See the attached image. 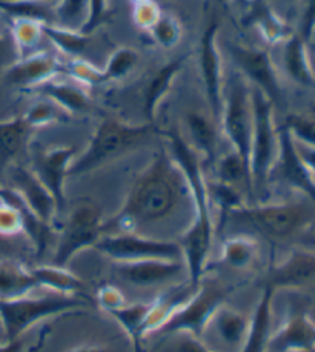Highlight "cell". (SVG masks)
Instances as JSON below:
<instances>
[{
  "label": "cell",
  "mask_w": 315,
  "mask_h": 352,
  "mask_svg": "<svg viewBox=\"0 0 315 352\" xmlns=\"http://www.w3.org/2000/svg\"><path fill=\"white\" fill-rule=\"evenodd\" d=\"M185 194H189L185 175L168 149L160 148L131 186L120 211L103 223V232L108 228L133 231L142 225L165 220Z\"/></svg>",
  "instance_id": "obj_1"
},
{
  "label": "cell",
  "mask_w": 315,
  "mask_h": 352,
  "mask_svg": "<svg viewBox=\"0 0 315 352\" xmlns=\"http://www.w3.org/2000/svg\"><path fill=\"white\" fill-rule=\"evenodd\" d=\"M166 137L169 153L185 175L189 197L194 206V219L183 234L180 246L185 257L186 282L197 289L202 283V276L205 272L214 240L213 205L208 194V180L203 174L199 154L189 146V143L175 129L168 131Z\"/></svg>",
  "instance_id": "obj_2"
},
{
  "label": "cell",
  "mask_w": 315,
  "mask_h": 352,
  "mask_svg": "<svg viewBox=\"0 0 315 352\" xmlns=\"http://www.w3.org/2000/svg\"><path fill=\"white\" fill-rule=\"evenodd\" d=\"M155 129V123L146 122L133 125L114 117H105L91 135L85 151L77 154L71 163L68 177L93 173L94 169L133 151L149 139Z\"/></svg>",
  "instance_id": "obj_3"
},
{
  "label": "cell",
  "mask_w": 315,
  "mask_h": 352,
  "mask_svg": "<svg viewBox=\"0 0 315 352\" xmlns=\"http://www.w3.org/2000/svg\"><path fill=\"white\" fill-rule=\"evenodd\" d=\"M252 137H251V184L252 192L261 191L269 184L272 166L279 154V126L274 119V103L251 87Z\"/></svg>",
  "instance_id": "obj_4"
},
{
  "label": "cell",
  "mask_w": 315,
  "mask_h": 352,
  "mask_svg": "<svg viewBox=\"0 0 315 352\" xmlns=\"http://www.w3.org/2000/svg\"><path fill=\"white\" fill-rule=\"evenodd\" d=\"M85 306L83 300L74 296L30 297L0 300V326L8 342L21 338L26 331L45 318L65 314Z\"/></svg>",
  "instance_id": "obj_5"
},
{
  "label": "cell",
  "mask_w": 315,
  "mask_h": 352,
  "mask_svg": "<svg viewBox=\"0 0 315 352\" xmlns=\"http://www.w3.org/2000/svg\"><path fill=\"white\" fill-rule=\"evenodd\" d=\"M252 228L266 239H290L309 225L311 212L303 204H257L243 205L228 216Z\"/></svg>",
  "instance_id": "obj_6"
},
{
  "label": "cell",
  "mask_w": 315,
  "mask_h": 352,
  "mask_svg": "<svg viewBox=\"0 0 315 352\" xmlns=\"http://www.w3.org/2000/svg\"><path fill=\"white\" fill-rule=\"evenodd\" d=\"M219 125L231 143L232 151L240 155V159L245 162L249 173H251V168H249L252 137L251 87L240 73H235L232 79L229 80Z\"/></svg>",
  "instance_id": "obj_7"
},
{
  "label": "cell",
  "mask_w": 315,
  "mask_h": 352,
  "mask_svg": "<svg viewBox=\"0 0 315 352\" xmlns=\"http://www.w3.org/2000/svg\"><path fill=\"white\" fill-rule=\"evenodd\" d=\"M103 223L98 206L88 200L80 201L69 214L67 223L58 234L51 265L67 268L78 252L94 248L105 236Z\"/></svg>",
  "instance_id": "obj_8"
},
{
  "label": "cell",
  "mask_w": 315,
  "mask_h": 352,
  "mask_svg": "<svg viewBox=\"0 0 315 352\" xmlns=\"http://www.w3.org/2000/svg\"><path fill=\"white\" fill-rule=\"evenodd\" d=\"M228 291L219 283H203L202 280L191 298L177 309L155 334H189L200 338L215 309L225 303Z\"/></svg>",
  "instance_id": "obj_9"
},
{
  "label": "cell",
  "mask_w": 315,
  "mask_h": 352,
  "mask_svg": "<svg viewBox=\"0 0 315 352\" xmlns=\"http://www.w3.org/2000/svg\"><path fill=\"white\" fill-rule=\"evenodd\" d=\"M94 250L117 263L139 262V260H180L182 246L177 242L143 237L133 231L109 234L98 240Z\"/></svg>",
  "instance_id": "obj_10"
},
{
  "label": "cell",
  "mask_w": 315,
  "mask_h": 352,
  "mask_svg": "<svg viewBox=\"0 0 315 352\" xmlns=\"http://www.w3.org/2000/svg\"><path fill=\"white\" fill-rule=\"evenodd\" d=\"M220 21L213 14L203 30L199 42V71L208 100L211 117L215 123L220 122L223 100H225V79H223V60L217 45Z\"/></svg>",
  "instance_id": "obj_11"
},
{
  "label": "cell",
  "mask_w": 315,
  "mask_h": 352,
  "mask_svg": "<svg viewBox=\"0 0 315 352\" xmlns=\"http://www.w3.org/2000/svg\"><path fill=\"white\" fill-rule=\"evenodd\" d=\"M228 50L234 63L239 67L240 74L245 80L252 83V88L261 91L274 105L283 103L285 97L277 68L268 50L241 43H228Z\"/></svg>",
  "instance_id": "obj_12"
},
{
  "label": "cell",
  "mask_w": 315,
  "mask_h": 352,
  "mask_svg": "<svg viewBox=\"0 0 315 352\" xmlns=\"http://www.w3.org/2000/svg\"><path fill=\"white\" fill-rule=\"evenodd\" d=\"M248 328L249 317L223 303L209 318L200 338L214 352H240L246 340Z\"/></svg>",
  "instance_id": "obj_13"
},
{
  "label": "cell",
  "mask_w": 315,
  "mask_h": 352,
  "mask_svg": "<svg viewBox=\"0 0 315 352\" xmlns=\"http://www.w3.org/2000/svg\"><path fill=\"white\" fill-rule=\"evenodd\" d=\"M271 180L303 192L315 201V182L300 159L294 137L285 125L279 126V154L269 175V182Z\"/></svg>",
  "instance_id": "obj_14"
},
{
  "label": "cell",
  "mask_w": 315,
  "mask_h": 352,
  "mask_svg": "<svg viewBox=\"0 0 315 352\" xmlns=\"http://www.w3.org/2000/svg\"><path fill=\"white\" fill-rule=\"evenodd\" d=\"M77 155L74 146H57L37 151L32 155V173L37 179L48 188L52 194L58 214L67 206V197H65V182L68 179V171L71 163Z\"/></svg>",
  "instance_id": "obj_15"
},
{
  "label": "cell",
  "mask_w": 315,
  "mask_h": 352,
  "mask_svg": "<svg viewBox=\"0 0 315 352\" xmlns=\"http://www.w3.org/2000/svg\"><path fill=\"white\" fill-rule=\"evenodd\" d=\"M315 280V251L292 250L281 262L272 265L266 274L265 286L275 292L297 289Z\"/></svg>",
  "instance_id": "obj_16"
},
{
  "label": "cell",
  "mask_w": 315,
  "mask_h": 352,
  "mask_svg": "<svg viewBox=\"0 0 315 352\" xmlns=\"http://www.w3.org/2000/svg\"><path fill=\"white\" fill-rule=\"evenodd\" d=\"M63 73V65L47 51H36L30 56L17 58L5 71V80L14 87L31 91Z\"/></svg>",
  "instance_id": "obj_17"
},
{
  "label": "cell",
  "mask_w": 315,
  "mask_h": 352,
  "mask_svg": "<svg viewBox=\"0 0 315 352\" xmlns=\"http://www.w3.org/2000/svg\"><path fill=\"white\" fill-rule=\"evenodd\" d=\"M11 180L12 188L22 195V199L31 208V211L47 225H54V220L58 214L57 204L52 194L48 191V188L32 173V169L12 166Z\"/></svg>",
  "instance_id": "obj_18"
},
{
  "label": "cell",
  "mask_w": 315,
  "mask_h": 352,
  "mask_svg": "<svg viewBox=\"0 0 315 352\" xmlns=\"http://www.w3.org/2000/svg\"><path fill=\"white\" fill-rule=\"evenodd\" d=\"M315 352V322L305 311H295L272 332L268 352Z\"/></svg>",
  "instance_id": "obj_19"
},
{
  "label": "cell",
  "mask_w": 315,
  "mask_h": 352,
  "mask_svg": "<svg viewBox=\"0 0 315 352\" xmlns=\"http://www.w3.org/2000/svg\"><path fill=\"white\" fill-rule=\"evenodd\" d=\"M241 23L246 28H254L268 45L286 42L294 31L283 17L272 10L268 0H248Z\"/></svg>",
  "instance_id": "obj_20"
},
{
  "label": "cell",
  "mask_w": 315,
  "mask_h": 352,
  "mask_svg": "<svg viewBox=\"0 0 315 352\" xmlns=\"http://www.w3.org/2000/svg\"><path fill=\"white\" fill-rule=\"evenodd\" d=\"M183 268L185 266L180 260H139V262L119 263L116 272L129 285L148 288L175 278L182 274Z\"/></svg>",
  "instance_id": "obj_21"
},
{
  "label": "cell",
  "mask_w": 315,
  "mask_h": 352,
  "mask_svg": "<svg viewBox=\"0 0 315 352\" xmlns=\"http://www.w3.org/2000/svg\"><path fill=\"white\" fill-rule=\"evenodd\" d=\"M0 200H3L6 204L16 208L19 216L22 219L25 236L28 237L30 242L32 243L36 256L42 257L45 251H47L52 245V242H54V228L39 219L36 214L31 211V208L25 204L22 195L19 194L14 188L0 186Z\"/></svg>",
  "instance_id": "obj_22"
},
{
  "label": "cell",
  "mask_w": 315,
  "mask_h": 352,
  "mask_svg": "<svg viewBox=\"0 0 315 352\" xmlns=\"http://www.w3.org/2000/svg\"><path fill=\"white\" fill-rule=\"evenodd\" d=\"M191 57V53L175 57L173 60L163 65L153 76V79L148 82V87L143 94V113H145L146 122L154 123L155 117L159 114L162 103L165 102L168 94L173 89V85L177 79V76L182 73L185 68L188 58Z\"/></svg>",
  "instance_id": "obj_23"
},
{
  "label": "cell",
  "mask_w": 315,
  "mask_h": 352,
  "mask_svg": "<svg viewBox=\"0 0 315 352\" xmlns=\"http://www.w3.org/2000/svg\"><path fill=\"white\" fill-rule=\"evenodd\" d=\"M275 291L265 286L257 306L249 317V328L245 344L240 352H268L272 336V302Z\"/></svg>",
  "instance_id": "obj_24"
},
{
  "label": "cell",
  "mask_w": 315,
  "mask_h": 352,
  "mask_svg": "<svg viewBox=\"0 0 315 352\" xmlns=\"http://www.w3.org/2000/svg\"><path fill=\"white\" fill-rule=\"evenodd\" d=\"M28 93L42 96L57 107H61L65 113L69 116L77 113H85L91 107V97L88 94L87 88L77 82H61L56 79H51L45 82L39 87L32 88Z\"/></svg>",
  "instance_id": "obj_25"
},
{
  "label": "cell",
  "mask_w": 315,
  "mask_h": 352,
  "mask_svg": "<svg viewBox=\"0 0 315 352\" xmlns=\"http://www.w3.org/2000/svg\"><path fill=\"white\" fill-rule=\"evenodd\" d=\"M186 128L188 134L191 137V146L194 151L202 155L203 160L213 163L217 160V148H219V133L217 123L213 117H208L200 111H191L186 114Z\"/></svg>",
  "instance_id": "obj_26"
},
{
  "label": "cell",
  "mask_w": 315,
  "mask_h": 352,
  "mask_svg": "<svg viewBox=\"0 0 315 352\" xmlns=\"http://www.w3.org/2000/svg\"><path fill=\"white\" fill-rule=\"evenodd\" d=\"M39 286L32 270L16 260H0V300L30 296Z\"/></svg>",
  "instance_id": "obj_27"
},
{
  "label": "cell",
  "mask_w": 315,
  "mask_h": 352,
  "mask_svg": "<svg viewBox=\"0 0 315 352\" xmlns=\"http://www.w3.org/2000/svg\"><path fill=\"white\" fill-rule=\"evenodd\" d=\"M307 45L297 32L287 38L285 42L283 50V65L286 74L295 83L301 87H314L315 85V73L309 58Z\"/></svg>",
  "instance_id": "obj_28"
},
{
  "label": "cell",
  "mask_w": 315,
  "mask_h": 352,
  "mask_svg": "<svg viewBox=\"0 0 315 352\" xmlns=\"http://www.w3.org/2000/svg\"><path fill=\"white\" fill-rule=\"evenodd\" d=\"M34 131L23 116L0 120V168L12 163L28 145L30 135Z\"/></svg>",
  "instance_id": "obj_29"
},
{
  "label": "cell",
  "mask_w": 315,
  "mask_h": 352,
  "mask_svg": "<svg viewBox=\"0 0 315 352\" xmlns=\"http://www.w3.org/2000/svg\"><path fill=\"white\" fill-rule=\"evenodd\" d=\"M151 311V303H123L114 309H109L108 314L120 324L124 334L133 343L134 352H143L142 343L146 337V322Z\"/></svg>",
  "instance_id": "obj_30"
},
{
  "label": "cell",
  "mask_w": 315,
  "mask_h": 352,
  "mask_svg": "<svg viewBox=\"0 0 315 352\" xmlns=\"http://www.w3.org/2000/svg\"><path fill=\"white\" fill-rule=\"evenodd\" d=\"M0 12L11 21H36L43 25L56 23V5L37 0H0Z\"/></svg>",
  "instance_id": "obj_31"
},
{
  "label": "cell",
  "mask_w": 315,
  "mask_h": 352,
  "mask_svg": "<svg viewBox=\"0 0 315 352\" xmlns=\"http://www.w3.org/2000/svg\"><path fill=\"white\" fill-rule=\"evenodd\" d=\"M32 274L36 276L41 288H47L56 294L76 296L85 289L82 280L62 266H39L32 270Z\"/></svg>",
  "instance_id": "obj_32"
},
{
  "label": "cell",
  "mask_w": 315,
  "mask_h": 352,
  "mask_svg": "<svg viewBox=\"0 0 315 352\" xmlns=\"http://www.w3.org/2000/svg\"><path fill=\"white\" fill-rule=\"evenodd\" d=\"M259 256V245L252 237L234 236L221 245V262L229 268L245 270Z\"/></svg>",
  "instance_id": "obj_33"
},
{
  "label": "cell",
  "mask_w": 315,
  "mask_h": 352,
  "mask_svg": "<svg viewBox=\"0 0 315 352\" xmlns=\"http://www.w3.org/2000/svg\"><path fill=\"white\" fill-rule=\"evenodd\" d=\"M43 36L48 37L61 53L69 56L71 58L80 56L89 41V37L82 34L78 30L65 28L56 23L43 25Z\"/></svg>",
  "instance_id": "obj_34"
},
{
  "label": "cell",
  "mask_w": 315,
  "mask_h": 352,
  "mask_svg": "<svg viewBox=\"0 0 315 352\" xmlns=\"http://www.w3.org/2000/svg\"><path fill=\"white\" fill-rule=\"evenodd\" d=\"M11 36L14 41L19 58L36 53L43 37V23L36 21H11Z\"/></svg>",
  "instance_id": "obj_35"
},
{
  "label": "cell",
  "mask_w": 315,
  "mask_h": 352,
  "mask_svg": "<svg viewBox=\"0 0 315 352\" xmlns=\"http://www.w3.org/2000/svg\"><path fill=\"white\" fill-rule=\"evenodd\" d=\"M217 180L235 188L243 184L248 188V191L252 194L251 173H249L245 162L240 159V155L235 151L228 153L223 157L217 159Z\"/></svg>",
  "instance_id": "obj_36"
},
{
  "label": "cell",
  "mask_w": 315,
  "mask_h": 352,
  "mask_svg": "<svg viewBox=\"0 0 315 352\" xmlns=\"http://www.w3.org/2000/svg\"><path fill=\"white\" fill-rule=\"evenodd\" d=\"M151 38L159 45L160 48H174L177 43L182 41L183 27L179 19L169 12H163L159 19L153 23V27L148 30Z\"/></svg>",
  "instance_id": "obj_37"
},
{
  "label": "cell",
  "mask_w": 315,
  "mask_h": 352,
  "mask_svg": "<svg viewBox=\"0 0 315 352\" xmlns=\"http://www.w3.org/2000/svg\"><path fill=\"white\" fill-rule=\"evenodd\" d=\"M208 194L211 205H217L221 212V219L225 220L229 214L237 208L246 205L245 199L240 194L239 188L223 184V182H208Z\"/></svg>",
  "instance_id": "obj_38"
},
{
  "label": "cell",
  "mask_w": 315,
  "mask_h": 352,
  "mask_svg": "<svg viewBox=\"0 0 315 352\" xmlns=\"http://www.w3.org/2000/svg\"><path fill=\"white\" fill-rule=\"evenodd\" d=\"M139 63V53L134 48L120 47L109 56L107 65L102 69L105 82L124 79Z\"/></svg>",
  "instance_id": "obj_39"
},
{
  "label": "cell",
  "mask_w": 315,
  "mask_h": 352,
  "mask_svg": "<svg viewBox=\"0 0 315 352\" xmlns=\"http://www.w3.org/2000/svg\"><path fill=\"white\" fill-rule=\"evenodd\" d=\"M23 117L25 120L28 122V125L36 131V129L42 126L68 122L71 116L68 113H65V111L61 107H57L56 103H52L50 100H43V102L34 103V105L26 111Z\"/></svg>",
  "instance_id": "obj_40"
},
{
  "label": "cell",
  "mask_w": 315,
  "mask_h": 352,
  "mask_svg": "<svg viewBox=\"0 0 315 352\" xmlns=\"http://www.w3.org/2000/svg\"><path fill=\"white\" fill-rule=\"evenodd\" d=\"M89 0H58L56 3V25L65 28L78 30L88 12Z\"/></svg>",
  "instance_id": "obj_41"
},
{
  "label": "cell",
  "mask_w": 315,
  "mask_h": 352,
  "mask_svg": "<svg viewBox=\"0 0 315 352\" xmlns=\"http://www.w3.org/2000/svg\"><path fill=\"white\" fill-rule=\"evenodd\" d=\"M63 74L71 76L83 87H93V85L105 82L102 69H97L93 63L78 57L71 58L67 65H63Z\"/></svg>",
  "instance_id": "obj_42"
},
{
  "label": "cell",
  "mask_w": 315,
  "mask_h": 352,
  "mask_svg": "<svg viewBox=\"0 0 315 352\" xmlns=\"http://www.w3.org/2000/svg\"><path fill=\"white\" fill-rule=\"evenodd\" d=\"M109 17L111 11L108 10V0H89L87 19H85V22L78 28V31L89 37L100 25L108 22Z\"/></svg>",
  "instance_id": "obj_43"
},
{
  "label": "cell",
  "mask_w": 315,
  "mask_h": 352,
  "mask_svg": "<svg viewBox=\"0 0 315 352\" xmlns=\"http://www.w3.org/2000/svg\"><path fill=\"white\" fill-rule=\"evenodd\" d=\"M23 232L22 219L12 205L0 200V234L2 236H16Z\"/></svg>",
  "instance_id": "obj_44"
},
{
  "label": "cell",
  "mask_w": 315,
  "mask_h": 352,
  "mask_svg": "<svg viewBox=\"0 0 315 352\" xmlns=\"http://www.w3.org/2000/svg\"><path fill=\"white\" fill-rule=\"evenodd\" d=\"M134 22L139 25L143 30H149L153 27V23L159 19L162 14V11L159 8V5L153 0H142V2H135L134 3Z\"/></svg>",
  "instance_id": "obj_45"
},
{
  "label": "cell",
  "mask_w": 315,
  "mask_h": 352,
  "mask_svg": "<svg viewBox=\"0 0 315 352\" xmlns=\"http://www.w3.org/2000/svg\"><path fill=\"white\" fill-rule=\"evenodd\" d=\"M295 32H297L306 43H311L315 34V0H303L298 28Z\"/></svg>",
  "instance_id": "obj_46"
},
{
  "label": "cell",
  "mask_w": 315,
  "mask_h": 352,
  "mask_svg": "<svg viewBox=\"0 0 315 352\" xmlns=\"http://www.w3.org/2000/svg\"><path fill=\"white\" fill-rule=\"evenodd\" d=\"M97 300H98V305H100L107 312L124 303L120 291L114 288V286H103V288L98 289Z\"/></svg>",
  "instance_id": "obj_47"
},
{
  "label": "cell",
  "mask_w": 315,
  "mask_h": 352,
  "mask_svg": "<svg viewBox=\"0 0 315 352\" xmlns=\"http://www.w3.org/2000/svg\"><path fill=\"white\" fill-rule=\"evenodd\" d=\"M183 337L177 342L174 352H214L211 348L206 346V343L199 337L182 334Z\"/></svg>",
  "instance_id": "obj_48"
},
{
  "label": "cell",
  "mask_w": 315,
  "mask_h": 352,
  "mask_svg": "<svg viewBox=\"0 0 315 352\" xmlns=\"http://www.w3.org/2000/svg\"><path fill=\"white\" fill-rule=\"evenodd\" d=\"M295 142V148H297V153L300 155V159L303 160L305 166L307 168V171H309L311 177L315 182V146L314 145H306V143H301V142Z\"/></svg>",
  "instance_id": "obj_49"
},
{
  "label": "cell",
  "mask_w": 315,
  "mask_h": 352,
  "mask_svg": "<svg viewBox=\"0 0 315 352\" xmlns=\"http://www.w3.org/2000/svg\"><path fill=\"white\" fill-rule=\"evenodd\" d=\"M23 351V342L21 338L17 340H11V342H3L0 344V352H22Z\"/></svg>",
  "instance_id": "obj_50"
},
{
  "label": "cell",
  "mask_w": 315,
  "mask_h": 352,
  "mask_svg": "<svg viewBox=\"0 0 315 352\" xmlns=\"http://www.w3.org/2000/svg\"><path fill=\"white\" fill-rule=\"evenodd\" d=\"M3 45H5V38H3V36H2V34H0V53H2Z\"/></svg>",
  "instance_id": "obj_51"
},
{
  "label": "cell",
  "mask_w": 315,
  "mask_h": 352,
  "mask_svg": "<svg viewBox=\"0 0 315 352\" xmlns=\"http://www.w3.org/2000/svg\"><path fill=\"white\" fill-rule=\"evenodd\" d=\"M37 2H47V3H52V5H56L58 0H37Z\"/></svg>",
  "instance_id": "obj_52"
},
{
  "label": "cell",
  "mask_w": 315,
  "mask_h": 352,
  "mask_svg": "<svg viewBox=\"0 0 315 352\" xmlns=\"http://www.w3.org/2000/svg\"><path fill=\"white\" fill-rule=\"evenodd\" d=\"M3 342H6V338H5V336H3V332H0V344H2Z\"/></svg>",
  "instance_id": "obj_53"
},
{
  "label": "cell",
  "mask_w": 315,
  "mask_h": 352,
  "mask_svg": "<svg viewBox=\"0 0 315 352\" xmlns=\"http://www.w3.org/2000/svg\"><path fill=\"white\" fill-rule=\"evenodd\" d=\"M311 117H312V119H315V103H314L312 108H311Z\"/></svg>",
  "instance_id": "obj_54"
},
{
  "label": "cell",
  "mask_w": 315,
  "mask_h": 352,
  "mask_svg": "<svg viewBox=\"0 0 315 352\" xmlns=\"http://www.w3.org/2000/svg\"><path fill=\"white\" fill-rule=\"evenodd\" d=\"M298 352H314V351H298Z\"/></svg>",
  "instance_id": "obj_55"
},
{
  "label": "cell",
  "mask_w": 315,
  "mask_h": 352,
  "mask_svg": "<svg viewBox=\"0 0 315 352\" xmlns=\"http://www.w3.org/2000/svg\"><path fill=\"white\" fill-rule=\"evenodd\" d=\"M135 2H142V0H134V3H135Z\"/></svg>",
  "instance_id": "obj_56"
},
{
  "label": "cell",
  "mask_w": 315,
  "mask_h": 352,
  "mask_svg": "<svg viewBox=\"0 0 315 352\" xmlns=\"http://www.w3.org/2000/svg\"><path fill=\"white\" fill-rule=\"evenodd\" d=\"M231 2H232V0H231ZM241 2H245V3H246V2H248V0H241Z\"/></svg>",
  "instance_id": "obj_57"
}]
</instances>
